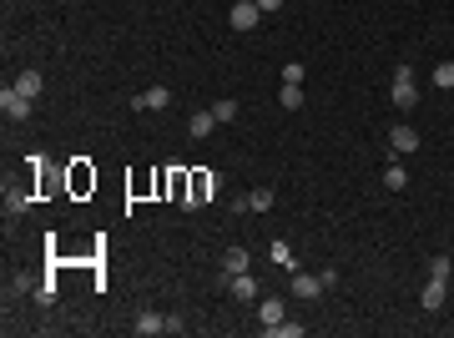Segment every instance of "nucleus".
I'll list each match as a JSON object with an SVG mask.
<instances>
[{"label": "nucleus", "instance_id": "nucleus-8", "mask_svg": "<svg viewBox=\"0 0 454 338\" xmlns=\"http://www.w3.org/2000/svg\"><path fill=\"white\" fill-rule=\"evenodd\" d=\"M172 101V91L167 86H151V91H141V96H132V111H162Z\"/></svg>", "mask_w": 454, "mask_h": 338}, {"label": "nucleus", "instance_id": "nucleus-13", "mask_svg": "<svg viewBox=\"0 0 454 338\" xmlns=\"http://www.w3.org/2000/svg\"><path fill=\"white\" fill-rule=\"evenodd\" d=\"M419 303H424V313H439V308H444V283L429 278V283H424V293H419Z\"/></svg>", "mask_w": 454, "mask_h": 338}, {"label": "nucleus", "instance_id": "nucleus-10", "mask_svg": "<svg viewBox=\"0 0 454 338\" xmlns=\"http://www.w3.org/2000/svg\"><path fill=\"white\" fill-rule=\"evenodd\" d=\"M227 293L237 303H253L258 298V278H253V273H237V278H227Z\"/></svg>", "mask_w": 454, "mask_h": 338}, {"label": "nucleus", "instance_id": "nucleus-27", "mask_svg": "<svg viewBox=\"0 0 454 338\" xmlns=\"http://www.w3.org/2000/svg\"><path fill=\"white\" fill-rule=\"evenodd\" d=\"M232 6H237V0H232Z\"/></svg>", "mask_w": 454, "mask_h": 338}, {"label": "nucleus", "instance_id": "nucleus-24", "mask_svg": "<svg viewBox=\"0 0 454 338\" xmlns=\"http://www.w3.org/2000/svg\"><path fill=\"white\" fill-rule=\"evenodd\" d=\"M272 263H283V268H293V253H288V242H272Z\"/></svg>", "mask_w": 454, "mask_h": 338}, {"label": "nucleus", "instance_id": "nucleus-18", "mask_svg": "<svg viewBox=\"0 0 454 338\" xmlns=\"http://www.w3.org/2000/svg\"><path fill=\"white\" fill-rule=\"evenodd\" d=\"M278 101H283L288 111H298V106H303V86H293V81H283V91H278Z\"/></svg>", "mask_w": 454, "mask_h": 338}, {"label": "nucleus", "instance_id": "nucleus-2", "mask_svg": "<svg viewBox=\"0 0 454 338\" xmlns=\"http://www.w3.org/2000/svg\"><path fill=\"white\" fill-rule=\"evenodd\" d=\"M0 111H6L11 121H25V116H30V96H25V91H15V86H6V91H0Z\"/></svg>", "mask_w": 454, "mask_h": 338}, {"label": "nucleus", "instance_id": "nucleus-16", "mask_svg": "<svg viewBox=\"0 0 454 338\" xmlns=\"http://www.w3.org/2000/svg\"><path fill=\"white\" fill-rule=\"evenodd\" d=\"M11 86H15V91H25V96H30V101H36V96H41V86H46V81H41V71H20V76H15Z\"/></svg>", "mask_w": 454, "mask_h": 338}, {"label": "nucleus", "instance_id": "nucleus-11", "mask_svg": "<svg viewBox=\"0 0 454 338\" xmlns=\"http://www.w3.org/2000/svg\"><path fill=\"white\" fill-rule=\"evenodd\" d=\"M389 151H399V157H404V151H419V132L414 127H393L389 132Z\"/></svg>", "mask_w": 454, "mask_h": 338}, {"label": "nucleus", "instance_id": "nucleus-17", "mask_svg": "<svg viewBox=\"0 0 454 338\" xmlns=\"http://www.w3.org/2000/svg\"><path fill=\"white\" fill-rule=\"evenodd\" d=\"M212 127H217V116H212V111H197V116L187 121V132H192V137H207Z\"/></svg>", "mask_w": 454, "mask_h": 338}, {"label": "nucleus", "instance_id": "nucleus-1", "mask_svg": "<svg viewBox=\"0 0 454 338\" xmlns=\"http://www.w3.org/2000/svg\"><path fill=\"white\" fill-rule=\"evenodd\" d=\"M389 96H393V106H399V111L419 106V86H414V71H409V66H399V71H393V86H389Z\"/></svg>", "mask_w": 454, "mask_h": 338}, {"label": "nucleus", "instance_id": "nucleus-14", "mask_svg": "<svg viewBox=\"0 0 454 338\" xmlns=\"http://www.w3.org/2000/svg\"><path fill=\"white\" fill-rule=\"evenodd\" d=\"M258 323L267 328V323H283V298H263L258 303Z\"/></svg>", "mask_w": 454, "mask_h": 338}, {"label": "nucleus", "instance_id": "nucleus-5", "mask_svg": "<svg viewBox=\"0 0 454 338\" xmlns=\"http://www.w3.org/2000/svg\"><path fill=\"white\" fill-rule=\"evenodd\" d=\"M232 30H258V20H263V11H258V0H237L232 6Z\"/></svg>", "mask_w": 454, "mask_h": 338}, {"label": "nucleus", "instance_id": "nucleus-9", "mask_svg": "<svg viewBox=\"0 0 454 338\" xmlns=\"http://www.w3.org/2000/svg\"><path fill=\"white\" fill-rule=\"evenodd\" d=\"M248 268H253L248 248H227V253H222V283H227V278H237V273H248Z\"/></svg>", "mask_w": 454, "mask_h": 338}, {"label": "nucleus", "instance_id": "nucleus-15", "mask_svg": "<svg viewBox=\"0 0 454 338\" xmlns=\"http://www.w3.org/2000/svg\"><path fill=\"white\" fill-rule=\"evenodd\" d=\"M25 207H30V192L25 187H6V218H20Z\"/></svg>", "mask_w": 454, "mask_h": 338}, {"label": "nucleus", "instance_id": "nucleus-25", "mask_svg": "<svg viewBox=\"0 0 454 338\" xmlns=\"http://www.w3.org/2000/svg\"><path fill=\"white\" fill-rule=\"evenodd\" d=\"M283 81H293V86H303V66H298V61H288V66H283Z\"/></svg>", "mask_w": 454, "mask_h": 338}, {"label": "nucleus", "instance_id": "nucleus-20", "mask_svg": "<svg viewBox=\"0 0 454 338\" xmlns=\"http://www.w3.org/2000/svg\"><path fill=\"white\" fill-rule=\"evenodd\" d=\"M434 86L439 91H454V61H439V66H434Z\"/></svg>", "mask_w": 454, "mask_h": 338}, {"label": "nucleus", "instance_id": "nucleus-4", "mask_svg": "<svg viewBox=\"0 0 454 338\" xmlns=\"http://www.w3.org/2000/svg\"><path fill=\"white\" fill-rule=\"evenodd\" d=\"M323 278L318 273H293V298H303V303H313V298H323Z\"/></svg>", "mask_w": 454, "mask_h": 338}, {"label": "nucleus", "instance_id": "nucleus-23", "mask_svg": "<svg viewBox=\"0 0 454 338\" xmlns=\"http://www.w3.org/2000/svg\"><path fill=\"white\" fill-rule=\"evenodd\" d=\"M56 293H61L56 283H36V303H46V308H51V303H56Z\"/></svg>", "mask_w": 454, "mask_h": 338}, {"label": "nucleus", "instance_id": "nucleus-12", "mask_svg": "<svg viewBox=\"0 0 454 338\" xmlns=\"http://www.w3.org/2000/svg\"><path fill=\"white\" fill-rule=\"evenodd\" d=\"M132 328H137L141 338H157V333H167V318L146 308V313H137V323H132Z\"/></svg>", "mask_w": 454, "mask_h": 338}, {"label": "nucleus", "instance_id": "nucleus-21", "mask_svg": "<svg viewBox=\"0 0 454 338\" xmlns=\"http://www.w3.org/2000/svg\"><path fill=\"white\" fill-rule=\"evenodd\" d=\"M449 273H454V263L439 253V258H429V278H439V283H449Z\"/></svg>", "mask_w": 454, "mask_h": 338}, {"label": "nucleus", "instance_id": "nucleus-7", "mask_svg": "<svg viewBox=\"0 0 454 338\" xmlns=\"http://www.w3.org/2000/svg\"><path fill=\"white\" fill-rule=\"evenodd\" d=\"M272 202H278V197H272V187H258V192H242L232 207H237V212H267Z\"/></svg>", "mask_w": 454, "mask_h": 338}, {"label": "nucleus", "instance_id": "nucleus-26", "mask_svg": "<svg viewBox=\"0 0 454 338\" xmlns=\"http://www.w3.org/2000/svg\"><path fill=\"white\" fill-rule=\"evenodd\" d=\"M258 11H263V15H272V11H283V0H258Z\"/></svg>", "mask_w": 454, "mask_h": 338}, {"label": "nucleus", "instance_id": "nucleus-19", "mask_svg": "<svg viewBox=\"0 0 454 338\" xmlns=\"http://www.w3.org/2000/svg\"><path fill=\"white\" fill-rule=\"evenodd\" d=\"M263 333H272V338H303V323H288L283 318V323H267Z\"/></svg>", "mask_w": 454, "mask_h": 338}, {"label": "nucleus", "instance_id": "nucleus-6", "mask_svg": "<svg viewBox=\"0 0 454 338\" xmlns=\"http://www.w3.org/2000/svg\"><path fill=\"white\" fill-rule=\"evenodd\" d=\"M384 162H389V167H384V187H389V192H404V187H409V172H404V162H399V151H389Z\"/></svg>", "mask_w": 454, "mask_h": 338}, {"label": "nucleus", "instance_id": "nucleus-22", "mask_svg": "<svg viewBox=\"0 0 454 338\" xmlns=\"http://www.w3.org/2000/svg\"><path fill=\"white\" fill-rule=\"evenodd\" d=\"M212 116H217V121H232V116H237V101H232V96H222L217 106H212Z\"/></svg>", "mask_w": 454, "mask_h": 338}, {"label": "nucleus", "instance_id": "nucleus-3", "mask_svg": "<svg viewBox=\"0 0 454 338\" xmlns=\"http://www.w3.org/2000/svg\"><path fill=\"white\" fill-rule=\"evenodd\" d=\"M217 187H222V182H217V172H197V177L187 182V207H197L202 197H212Z\"/></svg>", "mask_w": 454, "mask_h": 338}]
</instances>
